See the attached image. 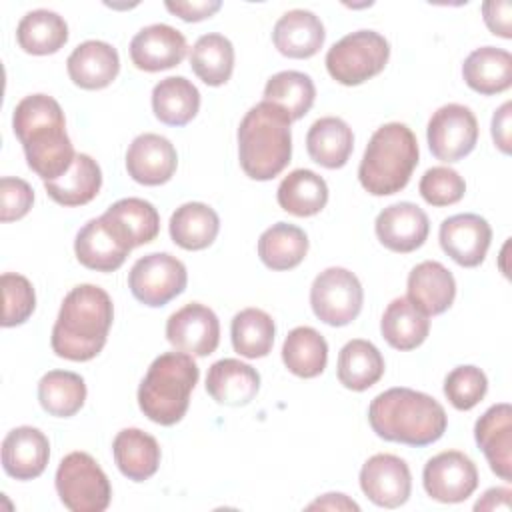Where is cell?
Wrapping results in <instances>:
<instances>
[{
    "mask_svg": "<svg viewBox=\"0 0 512 512\" xmlns=\"http://www.w3.org/2000/svg\"><path fill=\"white\" fill-rule=\"evenodd\" d=\"M12 128L30 170L44 182L60 178L72 166L76 152L66 132L64 112L52 96L30 94L22 98L14 108Z\"/></svg>",
    "mask_w": 512,
    "mask_h": 512,
    "instance_id": "obj_1",
    "label": "cell"
},
{
    "mask_svg": "<svg viewBox=\"0 0 512 512\" xmlns=\"http://www.w3.org/2000/svg\"><path fill=\"white\" fill-rule=\"evenodd\" d=\"M114 320L112 298L94 284L74 286L62 300L52 328V350L72 362L96 358L108 338Z\"/></svg>",
    "mask_w": 512,
    "mask_h": 512,
    "instance_id": "obj_2",
    "label": "cell"
},
{
    "mask_svg": "<svg viewBox=\"0 0 512 512\" xmlns=\"http://www.w3.org/2000/svg\"><path fill=\"white\" fill-rule=\"evenodd\" d=\"M368 422L376 436L408 446H428L442 438L448 416L442 404L412 388L380 392L368 406Z\"/></svg>",
    "mask_w": 512,
    "mask_h": 512,
    "instance_id": "obj_3",
    "label": "cell"
},
{
    "mask_svg": "<svg viewBox=\"0 0 512 512\" xmlns=\"http://www.w3.org/2000/svg\"><path fill=\"white\" fill-rule=\"evenodd\" d=\"M290 116L272 102L252 106L238 126L240 168L252 180H272L290 162L292 132Z\"/></svg>",
    "mask_w": 512,
    "mask_h": 512,
    "instance_id": "obj_4",
    "label": "cell"
},
{
    "mask_svg": "<svg viewBox=\"0 0 512 512\" xmlns=\"http://www.w3.org/2000/svg\"><path fill=\"white\" fill-rule=\"evenodd\" d=\"M418 140L402 122L380 126L360 160L358 180L372 196H390L406 188L418 166Z\"/></svg>",
    "mask_w": 512,
    "mask_h": 512,
    "instance_id": "obj_5",
    "label": "cell"
},
{
    "mask_svg": "<svg viewBox=\"0 0 512 512\" xmlns=\"http://www.w3.org/2000/svg\"><path fill=\"white\" fill-rule=\"evenodd\" d=\"M198 376L200 370L186 352H164L154 358L138 386L142 414L160 426L180 422L188 410Z\"/></svg>",
    "mask_w": 512,
    "mask_h": 512,
    "instance_id": "obj_6",
    "label": "cell"
},
{
    "mask_svg": "<svg viewBox=\"0 0 512 512\" xmlns=\"http://www.w3.org/2000/svg\"><path fill=\"white\" fill-rule=\"evenodd\" d=\"M390 58L388 40L376 30H356L326 52V70L338 84L358 86L378 76Z\"/></svg>",
    "mask_w": 512,
    "mask_h": 512,
    "instance_id": "obj_7",
    "label": "cell"
},
{
    "mask_svg": "<svg viewBox=\"0 0 512 512\" xmlns=\"http://www.w3.org/2000/svg\"><path fill=\"white\" fill-rule=\"evenodd\" d=\"M56 492L72 512H104L110 506L112 486L104 470L88 452H70L56 470Z\"/></svg>",
    "mask_w": 512,
    "mask_h": 512,
    "instance_id": "obj_8",
    "label": "cell"
},
{
    "mask_svg": "<svg viewBox=\"0 0 512 512\" xmlns=\"http://www.w3.org/2000/svg\"><path fill=\"white\" fill-rule=\"evenodd\" d=\"M364 290L358 276L346 268L322 270L310 286V306L318 320L328 326H346L358 318Z\"/></svg>",
    "mask_w": 512,
    "mask_h": 512,
    "instance_id": "obj_9",
    "label": "cell"
},
{
    "mask_svg": "<svg viewBox=\"0 0 512 512\" xmlns=\"http://www.w3.org/2000/svg\"><path fill=\"white\" fill-rule=\"evenodd\" d=\"M186 266L168 252H152L134 262L128 272V288L144 306H164L184 292Z\"/></svg>",
    "mask_w": 512,
    "mask_h": 512,
    "instance_id": "obj_10",
    "label": "cell"
},
{
    "mask_svg": "<svg viewBox=\"0 0 512 512\" xmlns=\"http://www.w3.org/2000/svg\"><path fill=\"white\" fill-rule=\"evenodd\" d=\"M426 138L436 160L458 162L478 142V120L464 104H444L430 116Z\"/></svg>",
    "mask_w": 512,
    "mask_h": 512,
    "instance_id": "obj_11",
    "label": "cell"
},
{
    "mask_svg": "<svg viewBox=\"0 0 512 512\" xmlns=\"http://www.w3.org/2000/svg\"><path fill=\"white\" fill-rule=\"evenodd\" d=\"M422 484L432 500L456 504L470 498L478 488V470L464 452L446 450L426 462Z\"/></svg>",
    "mask_w": 512,
    "mask_h": 512,
    "instance_id": "obj_12",
    "label": "cell"
},
{
    "mask_svg": "<svg viewBox=\"0 0 512 512\" xmlns=\"http://www.w3.org/2000/svg\"><path fill=\"white\" fill-rule=\"evenodd\" d=\"M166 340L190 356H208L218 348L220 322L212 308L190 302L170 314L166 322Z\"/></svg>",
    "mask_w": 512,
    "mask_h": 512,
    "instance_id": "obj_13",
    "label": "cell"
},
{
    "mask_svg": "<svg viewBox=\"0 0 512 512\" xmlns=\"http://www.w3.org/2000/svg\"><path fill=\"white\" fill-rule=\"evenodd\" d=\"M360 488L376 506L398 508L412 492L410 468L400 456L374 454L362 464Z\"/></svg>",
    "mask_w": 512,
    "mask_h": 512,
    "instance_id": "obj_14",
    "label": "cell"
},
{
    "mask_svg": "<svg viewBox=\"0 0 512 512\" xmlns=\"http://www.w3.org/2000/svg\"><path fill=\"white\" fill-rule=\"evenodd\" d=\"M440 246L460 266L476 268L484 262L492 240V228L480 214H454L440 224Z\"/></svg>",
    "mask_w": 512,
    "mask_h": 512,
    "instance_id": "obj_15",
    "label": "cell"
},
{
    "mask_svg": "<svg viewBox=\"0 0 512 512\" xmlns=\"http://www.w3.org/2000/svg\"><path fill=\"white\" fill-rule=\"evenodd\" d=\"M176 166V148L168 138L154 132L136 136L126 150L128 176L144 186L166 184L174 176Z\"/></svg>",
    "mask_w": 512,
    "mask_h": 512,
    "instance_id": "obj_16",
    "label": "cell"
},
{
    "mask_svg": "<svg viewBox=\"0 0 512 512\" xmlns=\"http://www.w3.org/2000/svg\"><path fill=\"white\" fill-rule=\"evenodd\" d=\"M374 230L384 248L408 254L426 242L430 222L426 212L414 202H396L376 216Z\"/></svg>",
    "mask_w": 512,
    "mask_h": 512,
    "instance_id": "obj_17",
    "label": "cell"
},
{
    "mask_svg": "<svg viewBox=\"0 0 512 512\" xmlns=\"http://www.w3.org/2000/svg\"><path fill=\"white\" fill-rule=\"evenodd\" d=\"M132 246L100 216L88 220L76 234L74 252L84 268L96 272L118 270Z\"/></svg>",
    "mask_w": 512,
    "mask_h": 512,
    "instance_id": "obj_18",
    "label": "cell"
},
{
    "mask_svg": "<svg viewBox=\"0 0 512 512\" xmlns=\"http://www.w3.org/2000/svg\"><path fill=\"white\" fill-rule=\"evenodd\" d=\"M186 38L168 24H150L134 34L130 58L138 70L160 72L178 66L186 56Z\"/></svg>",
    "mask_w": 512,
    "mask_h": 512,
    "instance_id": "obj_19",
    "label": "cell"
},
{
    "mask_svg": "<svg viewBox=\"0 0 512 512\" xmlns=\"http://www.w3.org/2000/svg\"><path fill=\"white\" fill-rule=\"evenodd\" d=\"M474 438L490 470L502 480L512 478V408L506 402L490 406L474 426Z\"/></svg>",
    "mask_w": 512,
    "mask_h": 512,
    "instance_id": "obj_20",
    "label": "cell"
},
{
    "mask_svg": "<svg viewBox=\"0 0 512 512\" xmlns=\"http://www.w3.org/2000/svg\"><path fill=\"white\" fill-rule=\"evenodd\" d=\"M50 442L46 434L32 426H18L2 440V468L10 478H38L48 464Z\"/></svg>",
    "mask_w": 512,
    "mask_h": 512,
    "instance_id": "obj_21",
    "label": "cell"
},
{
    "mask_svg": "<svg viewBox=\"0 0 512 512\" xmlns=\"http://www.w3.org/2000/svg\"><path fill=\"white\" fill-rule=\"evenodd\" d=\"M406 290V298L416 308H420L426 316H438L452 306L456 296V280L444 264L424 260L410 270Z\"/></svg>",
    "mask_w": 512,
    "mask_h": 512,
    "instance_id": "obj_22",
    "label": "cell"
},
{
    "mask_svg": "<svg viewBox=\"0 0 512 512\" xmlns=\"http://www.w3.org/2000/svg\"><path fill=\"white\" fill-rule=\"evenodd\" d=\"M70 80L84 90H100L112 84L120 72L118 50L102 40L78 44L66 60Z\"/></svg>",
    "mask_w": 512,
    "mask_h": 512,
    "instance_id": "obj_23",
    "label": "cell"
},
{
    "mask_svg": "<svg viewBox=\"0 0 512 512\" xmlns=\"http://www.w3.org/2000/svg\"><path fill=\"white\" fill-rule=\"evenodd\" d=\"M326 32L322 20L310 10L284 12L272 30V42L282 56L288 58H312L324 44Z\"/></svg>",
    "mask_w": 512,
    "mask_h": 512,
    "instance_id": "obj_24",
    "label": "cell"
},
{
    "mask_svg": "<svg viewBox=\"0 0 512 512\" xmlns=\"http://www.w3.org/2000/svg\"><path fill=\"white\" fill-rule=\"evenodd\" d=\"M260 390V374L246 362L222 358L208 368L206 392L224 406H246Z\"/></svg>",
    "mask_w": 512,
    "mask_h": 512,
    "instance_id": "obj_25",
    "label": "cell"
},
{
    "mask_svg": "<svg viewBox=\"0 0 512 512\" xmlns=\"http://www.w3.org/2000/svg\"><path fill=\"white\" fill-rule=\"evenodd\" d=\"M462 78L482 96L500 94L512 86V56L496 46L476 48L462 64Z\"/></svg>",
    "mask_w": 512,
    "mask_h": 512,
    "instance_id": "obj_26",
    "label": "cell"
},
{
    "mask_svg": "<svg viewBox=\"0 0 512 512\" xmlns=\"http://www.w3.org/2000/svg\"><path fill=\"white\" fill-rule=\"evenodd\" d=\"M118 470L132 482H144L160 466V446L154 436L140 428H124L112 442Z\"/></svg>",
    "mask_w": 512,
    "mask_h": 512,
    "instance_id": "obj_27",
    "label": "cell"
},
{
    "mask_svg": "<svg viewBox=\"0 0 512 512\" xmlns=\"http://www.w3.org/2000/svg\"><path fill=\"white\" fill-rule=\"evenodd\" d=\"M102 186V170L88 154H76L72 166L54 180L44 182L46 194L60 206H84L96 198Z\"/></svg>",
    "mask_w": 512,
    "mask_h": 512,
    "instance_id": "obj_28",
    "label": "cell"
},
{
    "mask_svg": "<svg viewBox=\"0 0 512 512\" xmlns=\"http://www.w3.org/2000/svg\"><path fill=\"white\" fill-rule=\"evenodd\" d=\"M354 148L352 128L338 116L318 118L306 134L308 156L330 170L342 168Z\"/></svg>",
    "mask_w": 512,
    "mask_h": 512,
    "instance_id": "obj_29",
    "label": "cell"
},
{
    "mask_svg": "<svg viewBox=\"0 0 512 512\" xmlns=\"http://www.w3.org/2000/svg\"><path fill=\"white\" fill-rule=\"evenodd\" d=\"M170 238L184 250L208 248L220 230V218L214 208L204 202H186L170 216Z\"/></svg>",
    "mask_w": 512,
    "mask_h": 512,
    "instance_id": "obj_30",
    "label": "cell"
},
{
    "mask_svg": "<svg viewBox=\"0 0 512 512\" xmlns=\"http://www.w3.org/2000/svg\"><path fill=\"white\" fill-rule=\"evenodd\" d=\"M102 218L132 246L152 242L160 232L158 210L142 198H122L114 202Z\"/></svg>",
    "mask_w": 512,
    "mask_h": 512,
    "instance_id": "obj_31",
    "label": "cell"
},
{
    "mask_svg": "<svg viewBox=\"0 0 512 512\" xmlns=\"http://www.w3.org/2000/svg\"><path fill=\"white\" fill-rule=\"evenodd\" d=\"M382 338L396 350L418 348L430 332L428 316L416 308L408 298H394L380 320Z\"/></svg>",
    "mask_w": 512,
    "mask_h": 512,
    "instance_id": "obj_32",
    "label": "cell"
},
{
    "mask_svg": "<svg viewBox=\"0 0 512 512\" xmlns=\"http://www.w3.org/2000/svg\"><path fill=\"white\" fill-rule=\"evenodd\" d=\"M384 358L380 350L362 338L346 342L338 354V380L344 388L362 392L374 386L384 374Z\"/></svg>",
    "mask_w": 512,
    "mask_h": 512,
    "instance_id": "obj_33",
    "label": "cell"
},
{
    "mask_svg": "<svg viewBox=\"0 0 512 512\" xmlns=\"http://www.w3.org/2000/svg\"><path fill=\"white\" fill-rule=\"evenodd\" d=\"M16 40L26 54L48 56L68 42V24L52 10H30L18 22Z\"/></svg>",
    "mask_w": 512,
    "mask_h": 512,
    "instance_id": "obj_34",
    "label": "cell"
},
{
    "mask_svg": "<svg viewBox=\"0 0 512 512\" xmlns=\"http://www.w3.org/2000/svg\"><path fill=\"white\" fill-rule=\"evenodd\" d=\"M276 200L280 208L288 214L306 218L322 212L328 202V186L322 176L308 168L292 170L288 176L282 178Z\"/></svg>",
    "mask_w": 512,
    "mask_h": 512,
    "instance_id": "obj_35",
    "label": "cell"
},
{
    "mask_svg": "<svg viewBox=\"0 0 512 512\" xmlns=\"http://www.w3.org/2000/svg\"><path fill=\"white\" fill-rule=\"evenodd\" d=\"M154 116L168 126H186L200 110V92L184 76H168L152 90Z\"/></svg>",
    "mask_w": 512,
    "mask_h": 512,
    "instance_id": "obj_36",
    "label": "cell"
},
{
    "mask_svg": "<svg viewBox=\"0 0 512 512\" xmlns=\"http://www.w3.org/2000/svg\"><path fill=\"white\" fill-rule=\"evenodd\" d=\"M306 252V232L288 222L272 224L258 238V256L270 270H292L306 258Z\"/></svg>",
    "mask_w": 512,
    "mask_h": 512,
    "instance_id": "obj_37",
    "label": "cell"
},
{
    "mask_svg": "<svg viewBox=\"0 0 512 512\" xmlns=\"http://www.w3.org/2000/svg\"><path fill=\"white\" fill-rule=\"evenodd\" d=\"M284 366L300 378H316L328 362V344L312 326H296L282 344Z\"/></svg>",
    "mask_w": 512,
    "mask_h": 512,
    "instance_id": "obj_38",
    "label": "cell"
},
{
    "mask_svg": "<svg viewBox=\"0 0 512 512\" xmlns=\"http://www.w3.org/2000/svg\"><path fill=\"white\" fill-rule=\"evenodd\" d=\"M38 400L50 416L70 418L84 406V378L70 370H50L38 382Z\"/></svg>",
    "mask_w": 512,
    "mask_h": 512,
    "instance_id": "obj_39",
    "label": "cell"
},
{
    "mask_svg": "<svg viewBox=\"0 0 512 512\" xmlns=\"http://www.w3.org/2000/svg\"><path fill=\"white\" fill-rule=\"evenodd\" d=\"M190 66H192V72L204 84H208V86L226 84L234 70L232 42L218 32L200 36L192 46Z\"/></svg>",
    "mask_w": 512,
    "mask_h": 512,
    "instance_id": "obj_40",
    "label": "cell"
},
{
    "mask_svg": "<svg viewBox=\"0 0 512 512\" xmlns=\"http://www.w3.org/2000/svg\"><path fill=\"white\" fill-rule=\"evenodd\" d=\"M276 326L268 312L260 308H244L232 318L230 338L234 350L244 358H264L274 344Z\"/></svg>",
    "mask_w": 512,
    "mask_h": 512,
    "instance_id": "obj_41",
    "label": "cell"
},
{
    "mask_svg": "<svg viewBox=\"0 0 512 512\" xmlns=\"http://www.w3.org/2000/svg\"><path fill=\"white\" fill-rule=\"evenodd\" d=\"M314 98L316 88L312 78L298 70H282L270 76L264 86V100L280 106L292 122L308 114Z\"/></svg>",
    "mask_w": 512,
    "mask_h": 512,
    "instance_id": "obj_42",
    "label": "cell"
},
{
    "mask_svg": "<svg viewBox=\"0 0 512 512\" xmlns=\"http://www.w3.org/2000/svg\"><path fill=\"white\" fill-rule=\"evenodd\" d=\"M488 390L486 374L472 364L456 366L444 380V394L456 410H472Z\"/></svg>",
    "mask_w": 512,
    "mask_h": 512,
    "instance_id": "obj_43",
    "label": "cell"
},
{
    "mask_svg": "<svg viewBox=\"0 0 512 512\" xmlns=\"http://www.w3.org/2000/svg\"><path fill=\"white\" fill-rule=\"evenodd\" d=\"M2 284V298H4V312H2V326L12 328L24 324L34 308H36V294L32 282L16 272H4L0 278Z\"/></svg>",
    "mask_w": 512,
    "mask_h": 512,
    "instance_id": "obj_44",
    "label": "cell"
},
{
    "mask_svg": "<svg viewBox=\"0 0 512 512\" xmlns=\"http://www.w3.org/2000/svg\"><path fill=\"white\" fill-rule=\"evenodd\" d=\"M418 190L428 204L450 206L462 200L466 192V182L456 170L448 166H434L424 172Z\"/></svg>",
    "mask_w": 512,
    "mask_h": 512,
    "instance_id": "obj_45",
    "label": "cell"
},
{
    "mask_svg": "<svg viewBox=\"0 0 512 512\" xmlns=\"http://www.w3.org/2000/svg\"><path fill=\"white\" fill-rule=\"evenodd\" d=\"M34 202L32 186L14 176H4L0 180V220L12 222L24 218Z\"/></svg>",
    "mask_w": 512,
    "mask_h": 512,
    "instance_id": "obj_46",
    "label": "cell"
},
{
    "mask_svg": "<svg viewBox=\"0 0 512 512\" xmlns=\"http://www.w3.org/2000/svg\"><path fill=\"white\" fill-rule=\"evenodd\" d=\"M512 14V4L508 0H490L482 4V16L484 24L488 30L500 38L510 40L512 38V28H510V16Z\"/></svg>",
    "mask_w": 512,
    "mask_h": 512,
    "instance_id": "obj_47",
    "label": "cell"
},
{
    "mask_svg": "<svg viewBox=\"0 0 512 512\" xmlns=\"http://www.w3.org/2000/svg\"><path fill=\"white\" fill-rule=\"evenodd\" d=\"M222 8L220 0H198V2H166V10L184 22H200L214 16Z\"/></svg>",
    "mask_w": 512,
    "mask_h": 512,
    "instance_id": "obj_48",
    "label": "cell"
},
{
    "mask_svg": "<svg viewBox=\"0 0 512 512\" xmlns=\"http://www.w3.org/2000/svg\"><path fill=\"white\" fill-rule=\"evenodd\" d=\"M510 114L512 102H504L492 116V138L500 152L510 154Z\"/></svg>",
    "mask_w": 512,
    "mask_h": 512,
    "instance_id": "obj_49",
    "label": "cell"
},
{
    "mask_svg": "<svg viewBox=\"0 0 512 512\" xmlns=\"http://www.w3.org/2000/svg\"><path fill=\"white\" fill-rule=\"evenodd\" d=\"M510 488H490L482 494V498L474 504V510H510Z\"/></svg>",
    "mask_w": 512,
    "mask_h": 512,
    "instance_id": "obj_50",
    "label": "cell"
},
{
    "mask_svg": "<svg viewBox=\"0 0 512 512\" xmlns=\"http://www.w3.org/2000/svg\"><path fill=\"white\" fill-rule=\"evenodd\" d=\"M314 508H324V510H354L358 512L360 506L350 500L346 494H340V492H330V494H324L322 498L314 500L308 504V510H314Z\"/></svg>",
    "mask_w": 512,
    "mask_h": 512,
    "instance_id": "obj_51",
    "label": "cell"
}]
</instances>
